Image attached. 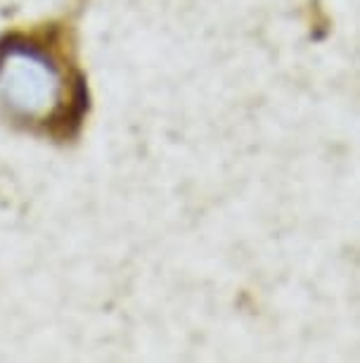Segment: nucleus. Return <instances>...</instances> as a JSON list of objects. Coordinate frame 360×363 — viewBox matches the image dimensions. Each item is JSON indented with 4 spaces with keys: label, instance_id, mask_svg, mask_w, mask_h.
I'll return each instance as SVG.
<instances>
[{
    "label": "nucleus",
    "instance_id": "obj_1",
    "mask_svg": "<svg viewBox=\"0 0 360 363\" xmlns=\"http://www.w3.org/2000/svg\"><path fill=\"white\" fill-rule=\"evenodd\" d=\"M64 74L43 48L12 40L0 50V98L24 119H47L62 107Z\"/></svg>",
    "mask_w": 360,
    "mask_h": 363
}]
</instances>
